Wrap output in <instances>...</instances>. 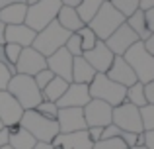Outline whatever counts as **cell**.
<instances>
[{
  "label": "cell",
  "mask_w": 154,
  "mask_h": 149,
  "mask_svg": "<svg viewBox=\"0 0 154 149\" xmlns=\"http://www.w3.org/2000/svg\"><path fill=\"white\" fill-rule=\"evenodd\" d=\"M20 126H22L23 130L29 131V134L35 138V141L51 143L53 139L60 134L57 120H51V118L41 116L35 108L33 110H23L22 120H20Z\"/></svg>",
  "instance_id": "6da1fadb"
},
{
  "label": "cell",
  "mask_w": 154,
  "mask_h": 149,
  "mask_svg": "<svg viewBox=\"0 0 154 149\" xmlns=\"http://www.w3.org/2000/svg\"><path fill=\"white\" fill-rule=\"evenodd\" d=\"M6 90L18 100L23 110H33L43 100V94L37 88L33 76H27V75H14L10 79V84H8Z\"/></svg>",
  "instance_id": "7a4b0ae2"
},
{
  "label": "cell",
  "mask_w": 154,
  "mask_h": 149,
  "mask_svg": "<svg viewBox=\"0 0 154 149\" xmlns=\"http://www.w3.org/2000/svg\"><path fill=\"white\" fill-rule=\"evenodd\" d=\"M125 20H127V18H125V16L121 14V12L117 10L109 0H105V2L102 4V8L98 10V14L92 18V22L88 24V26H90V30L98 35V39L105 41V39H107L117 28L123 26Z\"/></svg>",
  "instance_id": "3957f363"
},
{
  "label": "cell",
  "mask_w": 154,
  "mask_h": 149,
  "mask_svg": "<svg viewBox=\"0 0 154 149\" xmlns=\"http://www.w3.org/2000/svg\"><path fill=\"white\" fill-rule=\"evenodd\" d=\"M123 59L131 65V69L135 71L137 80L143 84L154 80V57L146 51L143 41H137L135 45H131L127 49V53L123 55Z\"/></svg>",
  "instance_id": "277c9868"
},
{
  "label": "cell",
  "mask_w": 154,
  "mask_h": 149,
  "mask_svg": "<svg viewBox=\"0 0 154 149\" xmlns=\"http://www.w3.org/2000/svg\"><path fill=\"white\" fill-rule=\"evenodd\" d=\"M68 37H70V31L64 30V28L55 20V22H51L45 30L37 31V35H35L33 45L31 47L37 49L43 57H49V55H53L57 49L64 47V43H66Z\"/></svg>",
  "instance_id": "5b68a950"
},
{
  "label": "cell",
  "mask_w": 154,
  "mask_h": 149,
  "mask_svg": "<svg viewBox=\"0 0 154 149\" xmlns=\"http://www.w3.org/2000/svg\"><path fill=\"white\" fill-rule=\"evenodd\" d=\"M88 88H90L92 98L103 100V102H107L109 106H113V108L119 106L121 102H125V96H127V88L117 84V83H113L111 79H107L105 73L96 75L94 80L88 84Z\"/></svg>",
  "instance_id": "8992f818"
},
{
  "label": "cell",
  "mask_w": 154,
  "mask_h": 149,
  "mask_svg": "<svg viewBox=\"0 0 154 149\" xmlns=\"http://www.w3.org/2000/svg\"><path fill=\"white\" fill-rule=\"evenodd\" d=\"M60 6H63L60 0H39V2L27 6V14H26V22L23 24L35 31L45 30L51 22L57 20Z\"/></svg>",
  "instance_id": "52a82bcc"
},
{
  "label": "cell",
  "mask_w": 154,
  "mask_h": 149,
  "mask_svg": "<svg viewBox=\"0 0 154 149\" xmlns=\"http://www.w3.org/2000/svg\"><path fill=\"white\" fill-rule=\"evenodd\" d=\"M111 124H115L117 128L125 131H131V134H143V118H140V108H137L131 102H121L119 106L113 108V118Z\"/></svg>",
  "instance_id": "ba28073f"
},
{
  "label": "cell",
  "mask_w": 154,
  "mask_h": 149,
  "mask_svg": "<svg viewBox=\"0 0 154 149\" xmlns=\"http://www.w3.org/2000/svg\"><path fill=\"white\" fill-rule=\"evenodd\" d=\"M82 110H84V120H86V126L88 128H92V126L105 128V126L111 124L113 106H109V104L103 102V100L92 98L90 102L82 108Z\"/></svg>",
  "instance_id": "9c48e42d"
},
{
  "label": "cell",
  "mask_w": 154,
  "mask_h": 149,
  "mask_svg": "<svg viewBox=\"0 0 154 149\" xmlns=\"http://www.w3.org/2000/svg\"><path fill=\"white\" fill-rule=\"evenodd\" d=\"M43 69H47V57H43L33 47H23L22 53H20L18 63H16V75L35 76Z\"/></svg>",
  "instance_id": "30bf717a"
},
{
  "label": "cell",
  "mask_w": 154,
  "mask_h": 149,
  "mask_svg": "<svg viewBox=\"0 0 154 149\" xmlns=\"http://www.w3.org/2000/svg\"><path fill=\"white\" fill-rule=\"evenodd\" d=\"M137 41H140L139 35H137L135 31H133L131 28L127 26V24H123V26H119L107 39H105V45L109 47V51H111L113 55H119V57H123V55L127 53L129 47L135 45Z\"/></svg>",
  "instance_id": "8fae6325"
},
{
  "label": "cell",
  "mask_w": 154,
  "mask_h": 149,
  "mask_svg": "<svg viewBox=\"0 0 154 149\" xmlns=\"http://www.w3.org/2000/svg\"><path fill=\"white\" fill-rule=\"evenodd\" d=\"M72 61H74V57L66 51V47H60L47 57V69L55 76H60L66 83H72Z\"/></svg>",
  "instance_id": "7c38bea8"
},
{
  "label": "cell",
  "mask_w": 154,
  "mask_h": 149,
  "mask_svg": "<svg viewBox=\"0 0 154 149\" xmlns=\"http://www.w3.org/2000/svg\"><path fill=\"white\" fill-rule=\"evenodd\" d=\"M90 100H92V96H90L88 84L70 83L68 88H66V92L57 100V106L59 108H84Z\"/></svg>",
  "instance_id": "4fadbf2b"
},
{
  "label": "cell",
  "mask_w": 154,
  "mask_h": 149,
  "mask_svg": "<svg viewBox=\"0 0 154 149\" xmlns=\"http://www.w3.org/2000/svg\"><path fill=\"white\" fill-rule=\"evenodd\" d=\"M60 134H70V131H82L86 130V120H84V110L82 108H59L57 116Z\"/></svg>",
  "instance_id": "5bb4252c"
},
{
  "label": "cell",
  "mask_w": 154,
  "mask_h": 149,
  "mask_svg": "<svg viewBox=\"0 0 154 149\" xmlns=\"http://www.w3.org/2000/svg\"><path fill=\"white\" fill-rule=\"evenodd\" d=\"M23 114V108L8 90H0V122L4 128H10L14 124H20Z\"/></svg>",
  "instance_id": "9a60e30c"
},
{
  "label": "cell",
  "mask_w": 154,
  "mask_h": 149,
  "mask_svg": "<svg viewBox=\"0 0 154 149\" xmlns=\"http://www.w3.org/2000/svg\"><path fill=\"white\" fill-rule=\"evenodd\" d=\"M82 57L86 59L88 63H90L92 69H94L96 73H107V69L111 67L113 59H115V55L109 51V47L105 45V41H102V39H100V41L96 43V45L92 47L90 51H86Z\"/></svg>",
  "instance_id": "2e32d148"
},
{
  "label": "cell",
  "mask_w": 154,
  "mask_h": 149,
  "mask_svg": "<svg viewBox=\"0 0 154 149\" xmlns=\"http://www.w3.org/2000/svg\"><path fill=\"white\" fill-rule=\"evenodd\" d=\"M55 149H92L94 141L90 139L86 130L82 131H70V134H59L51 141Z\"/></svg>",
  "instance_id": "e0dca14e"
},
{
  "label": "cell",
  "mask_w": 154,
  "mask_h": 149,
  "mask_svg": "<svg viewBox=\"0 0 154 149\" xmlns=\"http://www.w3.org/2000/svg\"><path fill=\"white\" fill-rule=\"evenodd\" d=\"M107 79H111L113 83L121 84V86H131V84L137 83V75L135 71L131 69V65H129L127 61H125L123 57H119V55H115V59H113L111 67L107 69Z\"/></svg>",
  "instance_id": "ac0fdd59"
},
{
  "label": "cell",
  "mask_w": 154,
  "mask_h": 149,
  "mask_svg": "<svg viewBox=\"0 0 154 149\" xmlns=\"http://www.w3.org/2000/svg\"><path fill=\"white\" fill-rule=\"evenodd\" d=\"M37 35V31L31 30L26 24H18V26H6L4 30V37L6 43H16L20 47H31L33 45V39Z\"/></svg>",
  "instance_id": "d6986e66"
},
{
  "label": "cell",
  "mask_w": 154,
  "mask_h": 149,
  "mask_svg": "<svg viewBox=\"0 0 154 149\" xmlns=\"http://www.w3.org/2000/svg\"><path fill=\"white\" fill-rule=\"evenodd\" d=\"M6 130H8V145L14 149H33V145L37 143L33 135L27 130H23L20 124H14Z\"/></svg>",
  "instance_id": "ffe728a7"
},
{
  "label": "cell",
  "mask_w": 154,
  "mask_h": 149,
  "mask_svg": "<svg viewBox=\"0 0 154 149\" xmlns=\"http://www.w3.org/2000/svg\"><path fill=\"white\" fill-rule=\"evenodd\" d=\"M96 75L98 73L92 69V65L82 57V55H80V57H74V61H72V83L90 84Z\"/></svg>",
  "instance_id": "44dd1931"
},
{
  "label": "cell",
  "mask_w": 154,
  "mask_h": 149,
  "mask_svg": "<svg viewBox=\"0 0 154 149\" xmlns=\"http://www.w3.org/2000/svg\"><path fill=\"white\" fill-rule=\"evenodd\" d=\"M57 22H59L64 30H68L70 34H74V31H78L80 28L86 26V24L80 20L76 8H70V6H60L59 14H57Z\"/></svg>",
  "instance_id": "7402d4cb"
},
{
  "label": "cell",
  "mask_w": 154,
  "mask_h": 149,
  "mask_svg": "<svg viewBox=\"0 0 154 149\" xmlns=\"http://www.w3.org/2000/svg\"><path fill=\"white\" fill-rule=\"evenodd\" d=\"M27 4H10V6L0 10V22L4 26H18L26 22Z\"/></svg>",
  "instance_id": "603a6c76"
},
{
  "label": "cell",
  "mask_w": 154,
  "mask_h": 149,
  "mask_svg": "<svg viewBox=\"0 0 154 149\" xmlns=\"http://www.w3.org/2000/svg\"><path fill=\"white\" fill-rule=\"evenodd\" d=\"M125 24H127V26L139 35L140 41H146V39L150 37V34H152V31L148 30V26H146V16H144L143 10H135L131 16H127Z\"/></svg>",
  "instance_id": "cb8c5ba5"
},
{
  "label": "cell",
  "mask_w": 154,
  "mask_h": 149,
  "mask_svg": "<svg viewBox=\"0 0 154 149\" xmlns=\"http://www.w3.org/2000/svg\"><path fill=\"white\" fill-rule=\"evenodd\" d=\"M68 84H70V83H66V80L60 79V76H53V80H51V83H49V84H47V86L41 90L43 100H49V102H57V100H59L60 96H63L64 92H66Z\"/></svg>",
  "instance_id": "d4e9b609"
},
{
  "label": "cell",
  "mask_w": 154,
  "mask_h": 149,
  "mask_svg": "<svg viewBox=\"0 0 154 149\" xmlns=\"http://www.w3.org/2000/svg\"><path fill=\"white\" fill-rule=\"evenodd\" d=\"M103 2H105V0H82V2L78 4V8H76L80 20H82V22L88 26V24L92 22V18L98 14V10L102 8Z\"/></svg>",
  "instance_id": "484cf974"
},
{
  "label": "cell",
  "mask_w": 154,
  "mask_h": 149,
  "mask_svg": "<svg viewBox=\"0 0 154 149\" xmlns=\"http://www.w3.org/2000/svg\"><path fill=\"white\" fill-rule=\"evenodd\" d=\"M125 100L131 102V104H135L137 108L146 106V98H144V84L137 80L135 84L127 86V96H125Z\"/></svg>",
  "instance_id": "4316f807"
},
{
  "label": "cell",
  "mask_w": 154,
  "mask_h": 149,
  "mask_svg": "<svg viewBox=\"0 0 154 149\" xmlns=\"http://www.w3.org/2000/svg\"><path fill=\"white\" fill-rule=\"evenodd\" d=\"M74 34H78L80 35V43H82V51L86 53V51H90L92 47L96 45V43L100 41L98 39V35L94 34V31L90 30V26H84V28H80L78 31H74ZM82 53V55H84Z\"/></svg>",
  "instance_id": "83f0119b"
},
{
  "label": "cell",
  "mask_w": 154,
  "mask_h": 149,
  "mask_svg": "<svg viewBox=\"0 0 154 149\" xmlns=\"http://www.w3.org/2000/svg\"><path fill=\"white\" fill-rule=\"evenodd\" d=\"M109 2H111L113 6L127 18V16H131L135 10H139V2L140 0H109Z\"/></svg>",
  "instance_id": "f1b7e54d"
},
{
  "label": "cell",
  "mask_w": 154,
  "mask_h": 149,
  "mask_svg": "<svg viewBox=\"0 0 154 149\" xmlns=\"http://www.w3.org/2000/svg\"><path fill=\"white\" fill-rule=\"evenodd\" d=\"M35 110L41 116L51 118V120H57V116H59V106H57V102H49V100H41V102L35 106Z\"/></svg>",
  "instance_id": "f546056e"
},
{
  "label": "cell",
  "mask_w": 154,
  "mask_h": 149,
  "mask_svg": "<svg viewBox=\"0 0 154 149\" xmlns=\"http://www.w3.org/2000/svg\"><path fill=\"white\" fill-rule=\"evenodd\" d=\"M92 149H129L125 145L123 139L119 138H111V139H100V141H96Z\"/></svg>",
  "instance_id": "4dcf8cb0"
},
{
  "label": "cell",
  "mask_w": 154,
  "mask_h": 149,
  "mask_svg": "<svg viewBox=\"0 0 154 149\" xmlns=\"http://www.w3.org/2000/svg\"><path fill=\"white\" fill-rule=\"evenodd\" d=\"M64 47H66V51L72 55V57H80V55L84 53V51H82V43H80V35H78V34H70V37L66 39Z\"/></svg>",
  "instance_id": "1f68e13d"
},
{
  "label": "cell",
  "mask_w": 154,
  "mask_h": 149,
  "mask_svg": "<svg viewBox=\"0 0 154 149\" xmlns=\"http://www.w3.org/2000/svg\"><path fill=\"white\" fill-rule=\"evenodd\" d=\"M140 118H143L144 131L154 130V104H146V106L140 108Z\"/></svg>",
  "instance_id": "d6a6232c"
},
{
  "label": "cell",
  "mask_w": 154,
  "mask_h": 149,
  "mask_svg": "<svg viewBox=\"0 0 154 149\" xmlns=\"http://www.w3.org/2000/svg\"><path fill=\"white\" fill-rule=\"evenodd\" d=\"M53 76H55V75H53L49 69H43V71H39V73L33 76V80H35V84H37L39 90H43V88H45L47 84L53 80Z\"/></svg>",
  "instance_id": "836d02e7"
},
{
  "label": "cell",
  "mask_w": 154,
  "mask_h": 149,
  "mask_svg": "<svg viewBox=\"0 0 154 149\" xmlns=\"http://www.w3.org/2000/svg\"><path fill=\"white\" fill-rule=\"evenodd\" d=\"M12 76H14V75L10 73V69H8L4 63H0V90H6V88H8Z\"/></svg>",
  "instance_id": "e575fe53"
},
{
  "label": "cell",
  "mask_w": 154,
  "mask_h": 149,
  "mask_svg": "<svg viewBox=\"0 0 154 149\" xmlns=\"http://www.w3.org/2000/svg\"><path fill=\"white\" fill-rule=\"evenodd\" d=\"M86 131H88V135H90V139L96 143V141H100V139H102L103 128H100V126H92V128H86Z\"/></svg>",
  "instance_id": "d590c367"
},
{
  "label": "cell",
  "mask_w": 154,
  "mask_h": 149,
  "mask_svg": "<svg viewBox=\"0 0 154 149\" xmlns=\"http://www.w3.org/2000/svg\"><path fill=\"white\" fill-rule=\"evenodd\" d=\"M144 98H146V104H154V80L144 84Z\"/></svg>",
  "instance_id": "8d00e7d4"
},
{
  "label": "cell",
  "mask_w": 154,
  "mask_h": 149,
  "mask_svg": "<svg viewBox=\"0 0 154 149\" xmlns=\"http://www.w3.org/2000/svg\"><path fill=\"white\" fill-rule=\"evenodd\" d=\"M143 135H144V147H146V149H154V130L143 131Z\"/></svg>",
  "instance_id": "74e56055"
},
{
  "label": "cell",
  "mask_w": 154,
  "mask_h": 149,
  "mask_svg": "<svg viewBox=\"0 0 154 149\" xmlns=\"http://www.w3.org/2000/svg\"><path fill=\"white\" fill-rule=\"evenodd\" d=\"M144 16H146V26H148V30L154 34V8H152V10H148V12H144Z\"/></svg>",
  "instance_id": "f35d334b"
},
{
  "label": "cell",
  "mask_w": 154,
  "mask_h": 149,
  "mask_svg": "<svg viewBox=\"0 0 154 149\" xmlns=\"http://www.w3.org/2000/svg\"><path fill=\"white\" fill-rule=\"evenodd\" d=\"M152 8H154V0H140L139 2V10H143V12H148Z\"/></svg>",
  "instance_id": "ab89813d"
},
{
  "label": "cell",
  "mask_w": 154,
  "mask_h": 149,
  "mask_svg": "<svg viewBox=\"0 0 154 149\" xmlns=\"http://www.w3.org/2000/svg\"><path fill=\"white\" fill-rule=\"evenodd\" d=\"M144 43V47H146V51L154 57V34H150V37L146 39V41H143Z\"/></svg>",
  "instance_id": "60d3db41"
},
{
  "label": "cell",
  "mask_w": 154,
  "mask_h": 149,
  "mask_svg": "<svg viewBox=\"0 0 154 149\" xmlns=\"http://www.w3.org/2000/svg\"><path fill=\"white\" fill-rule=\"evenodd\" d=\"M10 4H26V0H0V10L10 6Z\"/></svg>",
  "instance_id": "b9f144b4"
},
{
  "label": "cell",
  "mask_w": 154,
  "mask_h": 149,
  "mask_svg": "<svg viewBox=\"0 0 154 149\" xmlns=\"http://www.w3.org/2000/svg\"><path fill=\"white\" fill-rule=\"evenodd\" d=\"M8 145V130L4 128V130H0V147Z\"/></svg>",
  "instance_id": "7bdbcfd3"
},
{
  "label": "cell",
  "mask_w": 154,
  "mask_h": 149,
  "mask_svg": "<svg viewBox=\"0 0 154 149\" xmlns=\"http://www.w3.org/2000/svg\"><path fill=\"white\" fill-rule=\"evenodd\" d=\"M63 2V6H70V8H78V4L82 2V0H60Z\"/></svg>",
  "instance_id": "ee69618b"
},
{
  "label": "cell",
  "mask_w": 154,
  "mask_h": 149,
  "mask_svg": "<svg viewBox=\"0 0 154 149\" xmlns=\"http://www.w3.org/2000/svg\"><path fill=\"white\" fill-rule=\"evenodd\" d=\"M33 149H55V147H53L51 143H45V141H37V143L33 145Z\"/></svg>",
  "instance_id": "f6af8a7d"
},
{
  "label": "cell",
  "mask_w": 154,
  "mask_h": 149,
  "mask_svg": "<svg viewBox=\"0 0 154 149\" xmlns=\"http://www.w3.org/2000/svg\"><path fill=\"white\" fill-rule=\"evenodd\" d=\"M4 30H6V26L0 22V45H4V43H6V37H4Z\"/></svg>",
  "instance_id": "bcb514c9"
},
{
  "label": "cell",
  "mask_w": 154,
  "mask_h": 149,
  "mask_svg": "<svg viewBox=\"0 0 154 149\" xmlns=\"http://www.w3.org/2000/svg\"><path fill=\"white\" fill-rule=\"evenodd\" d=\"M0 63H4V65L8 67V61H6V53H4V45H0Z\"/></svg>",
  "instance_id": "7dc6e473"
},
{
  "label": "cell",
  "mask_w": 154,
  "mask_h": 149,
  "mask_svg": "<svg viewBox=\"0 0 154 149\" xmlns=\"http://www.w3.org/2000/svg\"><path fill=\"white\" fill-rule=\"evenodd\" d=\"M35 2H39V0H26V4H27V6H31V4H35Z\"/></svg>",
  "instance_id": "c3c4849f"
},
{
  "label": "cell",
  "mask_w": 154,
  "mask_h": 149,
  "mask_svg": "<svg viewBox=\"0 0 154 149\" xmlns=\"http://www.w3.org/2000/svg\"><path fill=\"white\" fill-rule=\"evenodd\" d=\"M131 149H146L144 145H135V147H131Z\"/></svg>",
  "instance_id": "681fc988"
},
{
  "label": "cell",
  "mask_w": 154,
  "mask_h": 149,
  "mask_svg": "<svg viewBox=\"0 0 154 149\" xmlns=\"http://www.w3.org/2000/svg\"><path fill=\"white\" fill-rule=\"evenodd\" d=\"M0 149H14V147H10V145H4V147H0Z\"/></svg>",
  "instance_id": "f907efd6"
},
{
  "label": "cell",
  "mask_w": 154,
  "mask_h": 149,
  "mask_svg": "<svg viewBox=\"0 0 154 149\" xmlns=\"http://www.w3.org/2000/svg\"><path fill=\"white\" fill-rule=\"evenodd\" d=\"M0 130H4V124L2 122H0Z\"/></svg>",
  "instance_id": "816d5d0a"
}]
</instances>
